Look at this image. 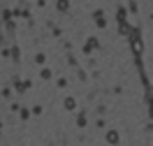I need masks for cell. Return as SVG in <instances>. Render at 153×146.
I'll list each match as a JSON object with an SVG mask.
<instances>
[{"label": "cell", "mask_w": 153, "mask_h": 146, "mask_svg": "<svg viewBox=\"0 0 153 146\" xmlns=\"http://www.w3.org/2000/svg\"><path fill=\"white\" fill-rule=\"evenodd\" d=\"M107 142H109V144H116V142H118V135H116L114 130H111V132H107Z\"/></svg>", "instance_id": "1"}]
</instances>
